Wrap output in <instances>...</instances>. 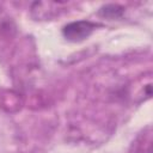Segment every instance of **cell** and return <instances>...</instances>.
Returning a JSON list of instances; mask_svg holds the SVG:
<instances>
[{"label":"cell","instance_id":"obj_1","mask_svg":"<svg viewBox=\"0 0 153 153\" xmlns=\"http://www.w3.org/2000/svg\"><path fill=\"white\" fill-rule=\"evenodd\" d=\"M98 24L88 22V20H78L67 24L62 29V33L66 39L71 42H81L90 37V35L94 31Z\"/></svg>","mask_w":153,"mask_h":153},{"label":"cell","instance_id":"obj_2","mask_svg":"<svg viewBox=\"0 0 153 153\" xmlns=\"http://www.w3.org/2000/svg\"><path fill=\"white\" fill-rule=\"evenodd\" d=\"M124 8L120 5H115V4H110V5H105L99 10V14L106 18H120L123 13Z\"/></svg>","mask_w":153,"mask_h":153}]
</instances>
